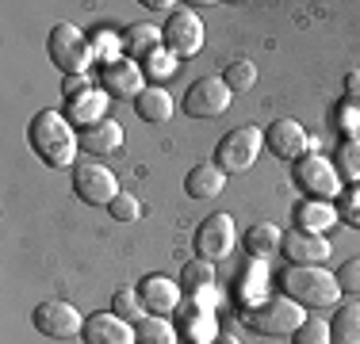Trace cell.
Wrapping results in <instances>:
<instances>
[{
  "label": "cell",
  "mask_w": 360,
  "mask_h": 344,
  "mask_svg": "<svg viewBox=\"0 0 360 344\" xmlns=\"http://www.w3.org/2000/svg\"><path fill=\"white\" fill-rule=\"evenodd\" d=\"M31 145L50 168H77V153H81V134L70 123V115L46 107L31 119Z\"/></svg>",
  "instance_id": "obj_1"
},
{
  "label": "cell",
  "mask_w": 360,
  "mask_h": 344,
  "mask_svg": "<svg viewBox=\"0 0 360 344\" xmlns=\"http://www.w3.org/2000/svg\"><path fill=\"white\" fill-rule=\"evenodd\" d=\"M280 291L307 310H330V306H338V298H341L338 275L326 272L322 264H291V268L280 275Z\"/></svg>",
  "instance_id": "obj_2"
},
{
  "label": "cell",
  "mask_w": 360,
  "mask_h": 344,
  "mask_svg": "<svg viewBox=\"0 0 360 344\" xmlns=\"http://www.w3.org/2000/svg\"><path fill=\"white\" fill-rule=\"evenodd\" d=\"M46 50H50V62L62 69L65 77H84L92 69V62H96L92 39L81 27H73V23H54V31L46 39Z\"/></svg>",
  "instance_id": "obj_3"
},
{
  "label": "cell",
  "mask_w": 360,
  "mask_h": 344,
  "mask_svg": "<svg viewBox=\"0 0 360 344\" xmlns=\"http://www.w3.org/2000/svg\"><path fill=\"white\" fill-rule=\"evenodd\" d=\"M303 322H307V306H299L288 295L264 298V303L245 310V325L253 333H264V337H291Z\"/></svg>",
  "instance_id": "obj_4"
},
{
  "label": "cell",
  "mask_w": 360,
  "mask_h": 344,
  "mask_svg": "<svg viewBox=\"0 0 360 344\" xmlns=\"http://www.w3.org/2000/svg\"><path fill=\"white\" fill-rule=\"evenodd\" d=\"M295 184L299 192H307V199H341L345 195V180H341L338 165L322 153H307L303 161H295Z\"/></svg>",
  "instance_id": "obj_5"
},
{
  "label": "cell",
  "mask_w": 360,
  "mask_h": 344,
  "mask_svg": "<svg viewBox=\"0 0 360 344\" xmlns=\"http://www.w3.org/2000/svg\"><path fill=\"white\" fill-rule=\"evenodd\" d=\"M264 150V131L261 126H238V131H230L226 138L219 142L215 150V165L226 172H250L257 165V157H261Z\"/></svg>",
  "instance_id": "obj_6"
},
{
  "label": "cell",
  "mask_w": 360,
  "mask_h": 344,
  "mask_svg": "<svg viewBox=\"0 0 360 344\" xmlns=\"http://www.w3.org/2000/svg\"><path fill=\"white\" fill-rule=\"evenodd\" d=\"M73 192H77V199H84L89 206H111L119 195V180H115V172L108 165H100V161H77Z\"/></svg>",
  "instance_id": "obj_7"
},
{
  "label": "cell",
  "mask_w": 360,
  "mask_h": 344,
  "mask_svg": "<svg viewBox=\"0 0 360 344\" xmlns=\"http://www.w3.org/2000/svg\"><path fill=\"white\" fill-rule=\"evenodd\" d=\"M31 322H35V329L42 337H54V340H73V337H81V329H84V314L73 303H65V298H46V303H39L35 314H31Z\"/></svg>",
  "instance_id": "obj_8"
},
{
  "label": "cell",
  "mask_w": 360,
  "mask_h": 344,
  "mask_svg": "<svg viewBox=\"0 0 360 344\" xmlns=\"http://www.w3.org/2000/svg\"><path fill=\"white\" fill-rule=\"evenodd\" d=\"M230 103H234V92H230V84L222 81V77H200V81L184 92L180 107L192 119H219Z\"/></svg>",
  "instance_id": "obj_9"
},
{
  "label": "cell",
  "mask_w": 360,
  "mask_h": 344,
  "mask_svg": "<svg viewBox=\"0 0 360 344\" xmlns=\"http://www.w3.org/2000/svg\"><path fill=\"white\" fill-rule=\"evenodd\" d=\"M238 249V222L230 214H211L200 230H195V253L203 260H226L230 253Z\"/></svg>",
  "instance_id": "obj_10"
},
{
  "label": "cell",
  "mask_w": 360,
  "mask_h": 344,
  "mask_svg": "<svg viewBox=\"0 0 360 344\" xmlns=\"http://www.w3.org/2000/svg\"><path fill=\"white\" fill-rule=\"evenodd\" d=\"M161 31H165V50H173L176 58H192L203 50V20L192 8H176Z\"/></svg>",
  "instance_id": "obj_11"
},
{
  "label": "cell",
  "mask_w": 360,
  "mask_h": 344,
  "mask_svg": "<svg viewBox=\"0 0 360 344\" xmlns=\"http://www.w3.org/2000/svg\"><path fill=\"white\" fill-rule=\"evenodd\" d=\"M81 340L84 344H139V325L123 322V317L111 314V310H100V314L84 317Z\"/></svg>",
  "instance_id": "obj_12"
},
{
  "label": "cell",
  "mask_w": 360,
  "mask_h": 344,
  "mask_svg": "<svg viewBox=\"0 0 360 344\" xmlns=\"http://www.w3.org/2000/svg\"><path fill=\"white\" fill-rule=\"evenodd\" d=\"M100 88H104L111 100H139L146 92V73L134 58H123V62L100 69Z\"/></svg>",
  "instance_id": "obj_13"
},
{
  "label": "cell",
  "mask_w": 360,
  "mask_h": 344,
  "mask_svg": "<svg viewBox=\"0 0 360 344\" xmlns=\"http://www.w3.org/2000/svg\"><path fill=\"white\" fill-rule=\"evenodd\" d=\"M264 145H269L280 161H303L307 150H311V138H307V131L295 119H276V123L264 131Z\"/></svg>",
  "instance_id": "obj_14"
},
{
  "label": "cell",
  "mask_w": 360,
  "mask_h": 344,
  "mask_svg": "<svg viewBox=\"0 0 360 344\" xmlns=\"http://www.w3.org/2000/svg\"><path fill=\"white\" fill-rule=\"evenodd\" d=\"M139 295L150 314L158 317H169L176 314L180 303H184V287H180L176 279H169V275H146V279L139 283Z\"/></svg>",
  "instance_id": "obj_15"
},
{
  "label": "cell",
  "mask_w": 360,
  "mask_h": 344,
  "mask_svg": "<svg viewBox=\"0 0 360 344\" xmlns=\"http://www.w3.org/2000/svg\"><path fill=\"white\" fill-rule=\"evenodd\" d=\"M280 253H284L291 264H326V260H330V253H333V245H330V237H326V234L291 230V234H284Z\"/></svg>",
  "instance_id": "obj_16"
},
{
  "label": "cell",
  "mask_w": 360,
  "mask_h": 344,
  "mask_svg": "<svg viewBox=\"0 0 360 344\" xmlns=\"http://www.w3.org/2000/svg\"><path fill=\"white\" fill-rule=\"evenodd\" d=\"M180 322H176V329H180V340L184 344H215L219 340V322H215V314L211 310H192V306H184L180 303Z\"/></svg>",
  "instance_id": "obj_17"
},
{
  "label": "cell",
  "mask_w": 360,
  "mask_h": 344,
  "mask_svg": "<svg viewBox=\"0 0 360 344\" xmlns=\"http://www.w3.org/2000/svg\"><path fill=\"white\" fill-rule=\"evenodd\" d=\"M184 192L192 195V199H215V195L226 192V172H222L215 161H203V165L188 168Z\"/></svg>",
  "instance_id": "obj_18"
},
{
  "label": "cell",
  "mask_w": 360,
  "mask_h": 344,
  "mask_svg": "<svg viewBox=\"0 0 360 344\" xmlns=\"http://www.w3.org/2000/svg\"><path fill=\"white\" fill-rule=\"evenodd\" d=\"M341 222L338 206L326 199H303L295 206V230H307V234H326Z\"/></svg>",
  "instance_id": "obj_19"
},
{
  "label": "cell",
  "mask_w": 360,
  "mask_h": 344,
  "mask_svg": "<svg viewBox=\"0 0 360 344\" xmlns=\"http://www.w3.org/2000/svg\"><path fill=\"white\" fill-rule=\"evenodd\" d=\"M81 150L92 153V157H108V153L123 150V126L115 119H104L96 126H84L81 131Z\"/></svg>",
  "instance_id": "obj_20"
},
{
  "label": "cell",
  "mask_w": 360,
  "mask_h": 344,
  "mask_svg": "<svg viewBox=\"0 0 360 344\" xmlns=\"http://www.w3.org/2000/svg\"><path fill=\"white\" fill-rule=\"evenodd\" d=\"M108 103L111 96L104 88H89V92H81L77 100H70V123L73 126H96V123H104L108 119Z\"/></svg>",
  "instance_id": "obj_21"
},
{
  "label": "cell",
  "mask_w": 360,
  "mask_h": 344,
  "mask_svg": "<svg viewBox=\"0 0 360 344\" xmlns=\"http://www.w3.org/2000/svg\"><path fill=\"white\" fill-rule=\"evenodd\" d=\"M134 111H139L142 123H169L176 111V100L169 96L161 84H153V88H146L139 100H134Z\"/></svg>",
  "instance_id": "obj_22"
},
{
  "label": "cell",
  "mask_w": 360,
  "mask_h": 344,
  "mask_svg": "<svg viewBox=\"0 0 360 344\" xmlns=\"http://www.w3.org/2000/svg\"><path fill=\"white\" fill-rule=\"evenodd\" d=\"M269 298V268H264V260H253L242 268V287H238V303H242L245 310L264 303Z\"/></svg>",
  "instance_id": "obj_23"
},
{
  "label": "cell",
  "mask_w": 360,
  "mask_h": 344,
  "mask_svg": "<svg viewBox=\"0 0 360 344\" xmlns=\"http://www.w3.org/2000/svg\"><path fill=\"white\" fill-rule=\"evenodd\" d=\"M242 245H245V253H250L253 260H269L272 253H280V245H284V234H280L272 222H257V226L245 230Z\"/></svg>",
  "instance_id": "obj_24"
},
{
  "label": "cell",
  "mask_w": 360,
  "mask_h": 344,
  "mask_svg": "<svg viewBox=\"0 0 360 344\" xmlns=\"http://www.w3.org/2000/svg\"><path fill=\"white\" fill-rule=\"evenodd\" d=\"M123 42H127V54H131L134 62H142L146 54L165 46V31L153 27V23H131V27L123 31Z\"/></svg>",
  "instance_id": "obj_25"
},
{
  "label": "cell",
  "mask_w": 360,
  "mask_h": 344,
  "mask_svg": "<svg viewBox=\"0 0 360 344\" xmlns=\"http://www.w3.org/2000/svg\"><path fill=\"white\" fill-rule=\"evenodd\" d=\"M330 344H360V303H349L333 314Z\"/></svg>",
  "instance_id": "obj_26"
},
{
  "label": "cell",
  "mask_w": 360,
  "mask_h": 344,
  "mask_svg": "<svg viewBox=\"0 0 360 344\" xmlns=\"http://www.w3.org/2000/svg\"><path fill=\"white\" fill-rule=\"evenodd\" d=\"M139 344H180V329L169 322V317L150 314L139 325Z\"/></svg>",
  "instance_id": "obj_27"
},
{
  "label": "cell",
  "mask_w": 360,
  "mask_h": 344,
  "mask_svg": "<svg viewBox=\"0 0 360 344\" xmlns=\"http://www.w3.org/2000/svg\"><path fill=\"white\" fill-rule=\"evenodd\" d=\"M111 314H119L123 322H131V325H142L146 317H150V310H146L139 291H115V298H111Z\"/></svg>",
  "instance_id": "obj_28"
},
{
  "label": "cell",
  "mask_w": 360,
  "mask_h": 344,
  "mask_svg": "<svg viewBox=\"0 0 360 344\" xmlns=\"http://www.w3.org/2000/svg\"><path fill=\"white\" fill-rule=\"evenodd\" d=\"M180 287H184V291L215 287V264H211V260H203V256H195V260H188L184 268H180Z\"/></svg>",
  "instance_id": "obj_29"
},
{
  "label": "cell",
  "mask_w": 360,
  "mask_h": 344,
  "mask_svg": "<svg viewBox=\"0 0 360 344\" xmlns=\"http://www.w3.org/2000/svg\"><path fill=\"white\" fill-rule=\"evenodd\" d=\"M222 81L230 84V92H250L253 84H257V65L250 62V58H234L226 69H222Z\"/></svg>",
  "instance_id": "obj_30"
},
{
  "label": "cell",
  "mask_w": 360,
  "mask_h": 344,
  "mask_svg": "<svg viewBox=\"0 0 360 344\" xmlns=\"http://www.w3.org/2000/svg\"><path fill=\"white\" fill-rule=\"evenodd\" d=\"M92 50H96L100 65H115V62H123L127 42H123V34H115V31H96L92 34Z\"/></svg>",
  "instance_id": "obj_31"
},
{
  "label": "cell",
  "mask_w": 360,
  "mask_h": 344,
  "mask_svg": "<svg viewBox=\"0 0 360 344\" xmlns=\"http://www.w3.org/2000/svg\"><path fill=\"white\" fill-rule=\"evenodd\" d=\"M139 65H142V73L150 77V81H165V77H173V73H176L180 58L173 54V50L161 46V50H153V54H146Z\"/></svg>",
  "instance_id": "obj_32"
},
{
  "label": "cell",
  "mask_w": 360,
  "mask_h": 344,
  "mask_svg": "<svg viewBox=\"0 0 360 344\" xmlns=\"http://www.w3.org/2000/svg\"><path fill=\"white\" fill-rule=\"evenodd\" d=\"M333 165H338L341 180H353V184H360V138H345V142L338 145Z\"/></svg>",
  "instance_id": "obj_33"
},
{
  "label": "cell",
  "mask_w": 360,
  "mask_h": 344,
  "mask_svg": "<svg viewBox=\"0 0 360 344\" xmlns=\"http://www.w3.org/2000/svg\"><path fill=\"white\" fill-rule=\"evenodd\" d=\"M338 126L345 131V138H360V96H345L338 103Z\"/></svg>",
  "instance_id": "obj_34"
},
{
  "label": "cell",
  "mask_w": 360,
  "mask_h": 344,
  "mask_svg": "<svg viewBox=\"0 0 360 344\" xmlns=\"http://www.w3.org/2000/svg\"><path fill=\"white\" fill-rule=\"evenodd\" d=\"M291 337H295V344H330V322L326 317H307Z\"/></svg>",
  "instance_id": "obj_35"
},
{
  "label": "cell",
  "mask_w": 360,
  "mask_h": 344,
  "mask_svg": "<svg viewBox=\"0 0 360 344\" xmlns=\"http://www.w3.org/2000/svg\"><path fill=\"white\" fill-rule=\"evenodd\" d=\"M108 211H111V218H115V222H139L142 218V203L134 199L131 192H119L115 203H111Z\"/></svg>",
  "instance_id": "obj_36"
},
{
  "label": "cell",
  "mask_w": 360,
  "mask_h": 344,
  "mask_svg": "<svg viewBox=\"0 0 360 344\" xmlns=\"http://www.w3.org/2000/svg\"><path fill=\"white\" fill-rule=\"evenodd\" d=\"M338 214H341V222H345V226L360 230V184H353L345 195H341V206H338Z\"/></svg>",
  "instance_id": "obj_37"
},
{
  "label": "cell",
  "mask_w": 360,
  "mask_h": 344,
  "mask_svg": "<svg viewBox=\"0 0 360 344\" xmlns=\"http://www.w3.org/2000/svg\"><path fill=\"white\" fill-rule=\"evenodd\" d=\"M338 283H341V291H349V295H360V256H353V260H345L338 272Z\"/></svg>",
  "instance_id": "obj_38"
},
{
  "label": "cell",
  "mask_w": 360,
  "mask_h": 344,
  "mask_svg": "<svg viewBox=\"0 0 360 344\" xmlns=\"http://www.w3.org/2000/svg\"><path fill=\"white\" fill-rule=\"evenodd\" d=\"M92 88V77L89 73H84V77H65V100H77V96H81V92H89Z\"/></svg>",
  "instance_id": "obj_39"
},
{
  "label": "cell",
  "mask_w": 360,
  "mask_h": 344,
  "mask_svg": "<svg viewBox=\"0 0 360 344\" xmlns=\"http://www.w3.org/2000/svg\"><path fill=\"white\" fill-rule=\"evenodd\" d=\"M345 96H360V73H345Z\"/></svg>",
  "instance_id": "obj_40"
},
{
  "label": "cell",
  "mask_w": 360,
  "mask_h": 344,
  "mask_svg": "<svg viewBox=\"0 0 360 344\" xmlns=\"http://www.w3.org/2000/svg\"><path fill=\"white\" fill-rule=\"evenodd\" d=\"M215 344H242V340H238V337H230V333H219V340Z\"/></svg>",
  "instance_id": "obj_41"
}]
</instances>
